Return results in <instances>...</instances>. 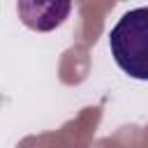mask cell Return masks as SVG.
I'll use <instances>...</instances> for the list:
<instances>
[{"label":"cell","mask_w":148,"mask_h":148,"mask_svg":"<svg viewBox=\"0 0 148 148\" xmlns=\"http://www.w3.org/2000/svg\"><path fill=\"white\" fill-rule=\"evenodd\" d=\"M116 65L132 79L148 81V7L125 12L109 32Z\"/></svg>","instance_id":"6da1fadb"},{"label":"cell","mask_w":148,"mask_h":148,"mask_svg":"<svg viewBox=\"0 0 148 148\" xmlns=\"http://www.w3.org/2000/svg\"><path fill=\"white\" fill-rule=\"evenodd\" d=\"M16 12H18V18L23 21V25H28L30 30L49 32V30H56L58 25H62V21L67 18V14L72 12V2L21 0V2H16Z\"/></svg>","instance_id":"7a4b0ae2"}]
</instances>
